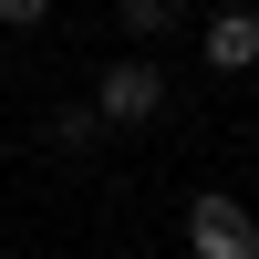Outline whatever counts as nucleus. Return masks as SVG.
<instances>
[{
	"label": "nucleus",
	"instance_id": "obj_6",
	"mask_svg": "<svg viewBox=\"0 0 259 259\" xmlns=\"http://www.w3.org/2000/svg\"><path fill=\"white\" fill-rule=\"evenodd\" d=\"M41 11H52V0H0V21H11V31H31Z\"/></svg>",
	"mask_w": 259,
	"mask_h": 259
},
{
	"label": "nucleus",
	"instance_id": "obj_1",
	"mask_svg": "<svg viewBox=\"0 0 259 259\" xmlns=\"http://www.w3.org/2000/svg\"><path fill=\"white\" fill-rule=\"evenodd\" d=\"M187 249H197V259H259V218L239 197H197V207H187Z\"/></svg>",
	"mask_w": 259,
	"mask_h": 259
},
{
	"label": "nucleus",
	"instance_id": "obj_3",
	"mask_svg": "<svg viewBox=\"0 0 259 259\" xmlns=\"http://www.w3.org/2000/svg\"><path fill=\"white\" fill-rule=\"evenodd\" d=\"M207 62H218V73H249L259 62V11H218L207 21Z\"/></svg>",
	"mask_w": 259,
	"mask_h": 259
},
{
	"label": "nucleus",
	"instance_id": "obj_4",
	"mask_svg": "<svg viewBox=\"0 0 259 259\" xmlns=\"http://www.w3.org/2000/svg\"><path fill=\"white\" fill-rule=\"evenodd\" d=\"M94 124H104L94 104H62V114H52V145H62V156H83V145H94Z\"/></svg>",
	"mask_w": 259,
	"mask_h": 259
},
{
	"label": "nucleus",
	"instance_id": "obj_5",
	"mask_svg": "<svg viewBox=\"0 0 259 259\" xmlns=\"http://www.w3.org/2000/svg\"><path fill=\"white\" fill-rule=\"evenodd\" d=\"M114 21H124V31H166V21H177V0H114Z\"/></svg>",
	"mask_w": 259,
	"mask_h": 259
},
{
	"label": "nucleus",
	"instance_id": "obj_2",
	"mask_svg": "<svg viewBox=\"0 0 259 259\" xmlns=\"http://www.w3.org/2000/svg\"><path fill=\"white\" fill-rule=\"evenodd\" d=\"M156 104H166V73H156V62H114V73L94 83V114L104 124H145Z\"/></svg>",
	"mask_w": 259,
	"mask_h": 259
}]
</instances>
